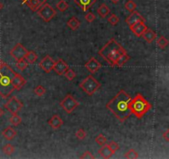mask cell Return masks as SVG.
Returning a JSON list of instances; mask_svg holds the SVG:
<instances>
[{"label":"cell","instance_id":"cell-19","mask_svg":"<svg viewBox=\"0 0 169 159\" xmlns=\"http://www.w3.org/2000/svg\"><path fill=\"white\" fill-rule=\"evenodd\" d=\"M98 153L100 154V157L105 159L110 158V157H112L113 155L114 154V152H113L112 150L110 149L108 144L103 145L102 147L98 150Z\"/></svg>","mask_w":169,"mask_h":159},{"label":"cell","instance_id":"cell-11","mask_svg":"<svg viewBox=\"0 0 169 159\" xmlns=\"http://www.w3.org/2000/svg\"><path fill=\"white\" fill-rule=\"evenodd\" d=\"M85 67L92 75V74L96 73L98 71H100V68L102 67V64L95 57H91L85 64Z\"/></svg>","mask_w":169,"mask_h":159},{"label":"cell","instance_id":"cell-23","mask_svg":"<svg viewBox=\"0 0 169 159\" xmlns=\"http://www.w3.org/2000/svg\"><path fill=\"white\" fill-rule=\"evenodd\" d=\"M97 12L98 14L100 15V17L105 18V17H106L108 15L110 14V7H108L105 3H102V4L100 5V7L97 8Z\"/></svg>","mask_w":169,"mask_h":159},{"label":"cell","instance_id":"cell-43","mask_svg":"<svg viewBox=\"0 0 169 159\" xmlns=\"http://www.w3.org/2000/svg\"><path fill=\"white\" fill-rule=\"evenodd\" d=\"M3 64H4V62H2V60L0 59V68H1V67H2V65H3Z\"/></svg>","mask_w":169,"mask_h":159},{"label":"cell","instance_id":"cell-40","mask_svg":"<svg viewBox=\"0 0 169 159\" xmlns=\"http://www.w3.org/2000/svg\"><path fill=\"white\" fill-rule=\"evenodd\" d=\"M80 158L81 159H95V157L94 156L92 153H91V152H90V151H85V152H83V154L81 155V157H80Z\"/></svg>","mask_w":169,"mask_h":159},{"label":"cell","instance_id":"cell-28","mask_svg":"<svg viewBox=\"0 0 169 159\" xmlns=\"http://www.w3.org/2000/svg\"><path fill=\"white\" fill-rule=\"evenodd\" d=\"M124 7H125L129 12H132L135 11L136 7H137V4H136V2H134L133 0H128V1L125 2V4H124Z\"/></svg>","mask_w":169,"mask_h":159},{"label":"cell","instance_id":"cell-3","mask_svg":"<svg viewBox=\"0 0 169 159\" xmlns=\"http://www.w3.org/2000/svg\"><path fill=\"white\" fill-rule=\"evenodd\" d=\"M15 74L16 72L5 62L0 68V96L4 99L9 97L15 90L12 85V78Z\"/></svg>","mask_w":169,"mask_h":159},{"label":"cell","instance_id":"cell-17","mask_svg":"<svg viewBox=\"0 0 169 159\" xmlns=\"http://www.w3.org/2000/svg\"><path fill=\"white\" fill-rule=\"evenodd\" d=\"M27 83V81L20 75V74L16 73L12 78V85L15 90H20Z\"/></svg>","mask_w":169,"mask_h":159},{"label":"cell","instance_id":"cell-12","mask_svg":"<svg viewBox=\"0 0 169 159\" xmlns=\"http://www.w3.org/2000/svg\"><path fill=\"white\" fill-rule=\"evenodd\" d=\"M129 29L133 32V33L136 37H142L143 34L148 29V26L145 24V22H138L137 23L133 24V26L129 27Z\"/></svg>","mask_w":169,"mask_h":159},{"label":"cell","instance_id":"cell-10","mask_svg":"<svg viewBox=\"0 0 169 159\" xmlns=\"http://www.w3.org/2000/svg\"><path fill=\"white\" fill-rule=\"evenodd\" d=\"M54 65H55V61L49 55H47L45 57H43L42 60L40 62L39 67L43 71H45L46 73H51L53 70Z\"/></svg>","mask_w":169,"mask_h":159},{"label":"cell","instance_id":"cell-38","mask_svg":"<svg viewBox=\"0 0 169 159\" xmlns=\"http://www.w3.org/2000/svg\"><path fill=\"white\" fill-rule=\"evenodd\" d=\"M95 18H96V17H95V15L92 12H87V13L85 15V19H86V21L88 22H90V23L95 21Z\"/></svg>","mask_w":169,"mask_h":159},{"label":"cell","instance_id":"cell-33","mask_svg":"<svg viewBox=\"0 0 169 159\" xmlns=\"http://www.w3.org/2000/svg\"><path fill=\"white\" fill-rule=\"evenodd\" d=\"M95 141L97 144L100 145V146H103V145L106 144V142H107V138L103 135L102 133H100L99 135L95 137Z\"/></svg>","mask_w":169,"mask_h":159},{"label":"cell","instance_id":"cell-24","mask_svg":"<svg viewBox=\"0 0 169 159\" xmlns=\"http://www.w3.org/2000/svg\"><path fill=\"white\" fill-rule=\"evenodd\" d=\"M37 54L33 51H28L25 57V60L28 62V64H34L37 61Z\"/></svg>","mask_w":169,"mask_h":159},{"label":"cell","instance_id":"cell-36","mask_svg":"<svg viewBox=\"0 0 169 159\" xmlns=\"http://www.w3.org/2000/svg\"><path fill=\"white\" fill-rule=\"evenodd\" d=\"M76 137L78 138L79 140H83L86 137V131L84 130L83 128H79L78 130L76 132Z\"/></svg>","mask_w":169,"mask_h":159},{"label":"cell","instance_id":"cell-13","mask_svg":"<svg viewBox=\"0 0 169 159\" xmlns=\"http://www.w3.org/2000/svg\"><path fill=\"white\" fill-rule=\"evenodd\" d=\"M69 66H68L67 62H65L63 59H62V58H59V59L55 62V65H54V67H53V71H55L58 76H63L65 72L69 69Z\"/></svg>","mask_w":169,"mask_h":159},{"label":"cell","instance_id":"cell-14","mask_svg":"<svg viewBox=\"0 0 169 159\" xmlns=\"http://www.w3.org/2000/svg\"><path fill=\"white\" fill-rule=\"evenodd\" d=\"M23 4H26L32 12H37L47 0H22Z\"/></svg>","mask_w":169,"mask_h":159},{"label":"cell","instance_id":"cell-8","mask_svg":"<svg viewBox=\"0 0 169 159\" xmlns=\"http://www.w3.org/2000/svg\"><path fill=\"white\" fill-rule=\"evenodd\" d=\"M4 107L7 111L10 112L12 114H17L22 109L23 105L16 96H12L7 100V102L4 105Z\"/></svg>","mask_w":169,"mask_h":159},{"label":"cell","instance_id":"cell-30","mask_svg":"<svg viewBox=\"0 0 169 159\" xmlns=\"http://www.w3.org/2000/svg\"><path fill=\"white\" fill-rule=\"evenodd\" d=\"M27 67H28V62H27L25 59L19 60V61H17V62H16V67L19 71H24Z\"/></svg>","mask_w":169,"mask_h":159},{"label":"cell","instance_id":"cell-6","mask_svg":"<svg viewBox=\"0 0 169 159\" xmlns=\"http://www.w3.org/2000/svg\"><path fill=\"white\" fill-rule=\"evenodd\" d=\"M79 105L80 103L71 94H67L66 97L60 102V106L67 114H72Z\"/></svg>","mask_w":169,"mask_h":159},{"label":"cell","instance_id":"cell-45","mask_svg":"<svg viewBox=\"0 0 169 159\" xmlns=\"http://www.w3.org/2000/svg\"><path fill=\"white\" fill-rule=\"evenodd\" d=\"M119 0H111V2H113V3H117V2H119Z\"/></svg>","mask_w":169,"mask_h":159},{"label":"cell","instance_id":"cell-21","mask_svg":"<svg viewBox=\"0 0 169 159\" xmlns=\"http://www.w3.org/2000/svg\"><path fill=\"white\" fill-rule=\"evenodd\" d=\"M142 37L144 39V40L147 42L148 43H152L153 41L157 38V34H156V32H153L152 30V29L148 28L146 30L145 32L143 34V36H142Z\"/></svg>","mask_w":169,"mask_h":159},{"label":"cell","instance_id":"cell-1","mask_svg":"<svg viewBox=\"0 0 169 159\" xmlns=\"http://www.w3.org/2000/svg\"><path fill=\"white\" fill-rule=\"evenodd\" d=\"M131 101V96L124 90H120L106 104V109L110 110L120 123H124L132 114L129 106Z\"/></svg>","mask_w":169,"mask_h":159},{"label":"cell","instance_id":"cell-26","mask_svg":"<svg viewBox=\"0 0 169 159\" xmlns=\"http://www.w3.org/2000/svg\"><path fill=\"white\" fill-rule=\"evenodd\" d=\"M56 7L59 11H61V12H65V11H67L69 8V4L65 0H60L59 2L56 4Z\"/></svg>","mask_w":169,"mask_h":159},{"label":"cell","instance_id":"cell-34","mask_svg":"<svg viewBox=\"0 0 169 159\" xmlns=\"http://www.w3.org/2000/svg\"><path fill=\"white\" fill-rule=\"evenodd\" d=\"M34 94L38 97H42L43 95L46 94V89L42 86L39 85V86H36L35 89H34Z\"/></svg>","mask_w":169,"mask_h":159},{"label":"cell","instance_id":"cell-39","mask_svg":"<svg viewBox=\"0 0 169 159\" xmlns=\"http://www.w3.org/2000/svg\"><path fill=\"white\" fill-rule=\"evenodd\" d=\"M108 145H109L110 148L112 150L114 153H115V152L119 149V145L116 142H114V141H111V142H110L109 143H108Z\"/></svg>","mask_w":169,"mask_h":159},{"label":"cell","instance_id":"cell-42","mask_svg":"<svg viewBox=\"0 0 169 159\" xmlns=\"http://www.w3.org/2000/svg\"><path fill=\"white\" fill-rule=\"evenodd\" d=\"M3 114H4V113H3V110L0 108V118L3 115Z\"/></svg>","mask_w":169,"mask_h":159},{"label":"cell","instance_id":"cell-15","mask_svg":"<svg viewBox=\"0 0 169 159\" xmlns=\"http://www.w3.org/2000/svg\"><path fill=\"white\" fill-rule=\"evenodd\" d=\"M145 18L142 16V15L139 13L137 11H134V12H132L131 14L129 15V17H127L125 22L126 23L129 25V27L133 26V24L137 23L138 22H145Z\"/></svg>","mask_w":169,"mask_h":159},{"label":"cell","instance_id":"cell-29","mask_svg":"<svg viewBox=\"0 0 169 159\" xmlns=\"http://www.w3.org/2000/svg\"><path fill=\"white\" fill-rule=\"evenodd\" d=\"M139 157L138 152H136L133 148H130L128 150V152L124 154V157L128 159H137Z\"/></svg>","mask_w":169,"mask_h":159},{"label":"cell","instance_id":"cell-31","mask_svg":"<svg viewBox=\"0 0 169 159\" xmlns=\"http://www.w3.org/2000/svg\"><path fill=\"white\" fill-rule=\"evenodd\" d=\"M129 59H130V57H129V56L128 55V53L123 55V56H122V57L119 58V61H118V62H117L116 67H122L124 64H126L127 62H129Z\"/></svg>","mask_w":169,"mask_h":159},{"label":"cell","instance_id":"cell-37","mask_svg":"<svg viewBox=\"0 0 169 159\" xmlns=\"http://www.w3.org/2000/svg\"><path fill=\"white\" fill-rule=\"evenodd\" d=\"M119 22V17H117L116 15L114 14V13L111 14V16L108 18V22H109L110 24H111V25H113V26L117 25Z\"/></svg>","mask_w":169,"mask_h":159},{"label":"cell","instance_id":"cell-18","mask_svg":"<svg viewBox=\"0 0 169 159\" xmlns=\"http://www.w3.org/2000/svg\"><path fill=\"white\" fill-rule=\"evenodd\" d=\"M48 124L52 129H58L63 125V120L58 114H54L49 120H48Z\"/></svg>","mask_w":169,"mask_h":159},{"label":"cell","instance_id":"cell-41","mask_svg":"<svg viewBox=\"0 0 169 159\" xmlns=\"http://www.w3.org/2000/svg\"><path fill=\"white\" fill-rule=\"evenodd\" d=\"M162 138L166 142H169V129H167L165 132H163V133H162Z\"/></svg>","mask_w":169,"mask_h":159},{"label":"cell","instance_id":"cell-9","mask_svg":"<svg viewBox=\"0 0 169 159\" xmlns=\"http://www.w3.org/2000/svg\"><path fill=\"white\" fill-rule=\"evenodd\" d=\"M27 52L28 51L27 50V48L22 43H17L12 50L10 51V56L16 61H19L21 59H25Z\"/></svg>","mask_w":169,"mask_h":159},{"label":"cell","instance_id":"cell-44","mask_svg":"<svg viewBox=\"0 0 169 159\" xmlns=\"http://www.w3.org/2000/svg\"><path fill=\"white\" fill-rule=\"evenodd\" d=\"M2 8H3V4H2V2H0V11H1V10H2Z\"/></svg>","mask_w":169,"mask_h":159},{"label":"cell","instance_id":"cell-35","mask_svg":"<svg viewBox=\"0 0 169 159\" xmlns=\"http://www.w3.org/2000/svg\"><path fill=\"white\" fill-rule=\"evenodd\" d=\"M64 76H65V77H66V78L68 80V81H73L75 78H76V72L73 71V70L70 69L69 68V69L67 70V71L65 72Z\"/></svg>","mask_w":169,"mask_h":159},{"label":"cell","instance_id":"cell-25","mask_svg":"<svg viewBox=\"0 0 169 159\" xmlns=\"http://www.w3.org/2000/svg\"><path fill=\"white\" fill-rule=\"evenodd\" d=\"M156 44L161 49H165L168 46L169 41L164 36H160L159 37L157 38V40L156 41Z\"/></svg>","mask_w":169,"mask_h":159},{"label":"cell","instance_id":"cell-16","mask_svg":"<svg viewBox=\"0 0 169 159\" xmlns=\"http://www.w3.org/2000/svg\"><path fill=\"white\" fill-rule=\"evenodd\" d=\"M97 0H74V2L79 7H81L83 12H87Z\"/></svg>","mask_w":169,"mask_h":159},{"label":"cell","instance_id":"cell-7","mask_svg":"<svg viewBox=\"0 0 169 159\" xmlns=\"http://www.w3.org/2000/svg\"><path fill=\"white\" fill-rule=\"evenodd\" d=\"M37 12L38 16L46 22H49L50 21H52V19L54 18V17L57 15L56 10L48 3L43 4L37 11Z\"/></svg>","mask_w":169,"mask_h":159},{"label":"cell","instance_id":"cell-32","mask_svg":"<svg viewBox=\"0 0 169 159\" xmlns=\"http://www.w3.org/2000/svg\"><path fill=\"white\" fill-rule=\"evenodd\" d=\"M15 151L14 147L12 146V144H10V143H7V144L4 145L3 147H2V152L3 153H5L6 155H12Z\"/></svg>","mask_w":169,"mask_h":159},{"label":"cell","instance_id":"cell-2","mask_svg":"<svg viewBox=\"0 0 169 159\" xmlns=\"http://www.w3.org/2000/svg\"><path fill=\"white\" fill-rule=\"evenodd\" d=\"M126 53V50L114 38H111L99 51L98 54L111 67H116L119 58Z\"/></svg>","mask_w":169,"mask_h":159},{"label":"cell","instance_id":"cell-5","mask_svg":"<svg viewBox=\"0 0 169 159\" xmlns=\"http://www.w3.org/2000/svg\"><path fill=\"white\" fill-rule=\"evenodd\" d=\"M79 86L86 94L91 96L100 88L101 85L92 75H90L81 81Z\"/></svg>","mask_w":169,"mask_h":159},{"label":"cell","instance_id":"cell-27","mask_svg":"<svg viewBox=\"0 0 169 159\" xmlns=\"http://www.w3.org/2000/svg\"><path fill=\"white\" fill-rule=\"evenodd\" d=\"M22 121V118L19 116L17 114H12V116L10 117L9 119L10 124L13 126H18L19 124H21Z\"/></svg>","mask_w":169,"mask_h":159},{"label":"cell","instance_id":"cell-20","mask_svg":"<svg viewBox=\"0 0 169 159\" xmlns=\"http://www.w3.org/2000/svg\"><path fill=\"white\" fill-rule=\"evenodd\" d=\"M2 134L5 139H7V141H11L16 137L17 132L12 127H7L5 129H3V131L2 132Z\"/></svg>","mask_w":169,"mask_h":159},{"label":"cell","instance_id":"cell-22","mask_svg":"<svg viewBox=\"0 0 169 159\" xmlns=\"http://www.w3.org/2000/svg\"><path fill=\"white\" fill-rule=\"evenodd\" d=\"M67 27L72 31H76L81 26V21L77 17H72L67 22Z\"/></svg>","mask_w":169,"mask_h":159},{"label":"cell","instance_id":"cell-4","mask_svg":"<svg viewBox=\"0 0 169 159\" xmlns=\"http://www.w3.org/2000/svg\"><path fill=\"white\" fill-rule=\"evenodd\" d=\"M129 106L132 114H134V116L138 119H142L152 109V105L140 93H138L135 95V97L132 99Z\"/></svg>","mask_w":169,"mask_h":159}]
</instances>
